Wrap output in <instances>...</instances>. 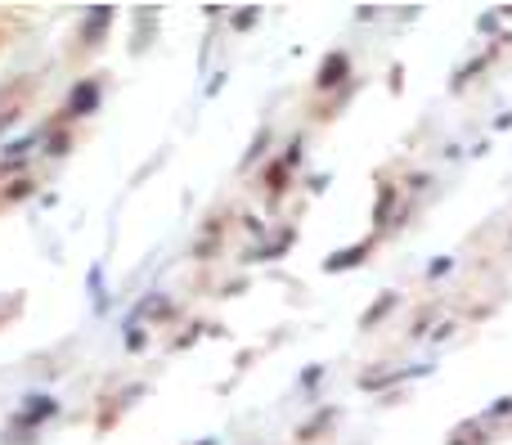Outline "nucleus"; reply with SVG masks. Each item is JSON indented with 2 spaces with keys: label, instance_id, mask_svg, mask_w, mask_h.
<instances>
[{
  "label": "nucleus",
  "instance_id": "obj_1",
  "mask_svg": "<svg viewBox=\"0 0 512 445\" xmlns=\"http://www.w3.org/2000/svg\"><path fill=\"white\" fill-rule=\"evenodd\" d=\"M95 104H99V86L95 81H81V86L72 90V99H68V117H86Z\"/></svg>",
  "mask_w": 512,
  "mask_h": 445
},
{
  "label": "nucleus",
  "instance_id": "obj_2",
  "mask_svg": "<svg viewBox=\"0 0 512 445\" xmlns=\"http://www.w3.org/2000/svg\"><path fill=\"white\" fill-rule=\"evenodd\" d=\"M346 77V54H328V63H324V68H319V86H337V81H342Z\"/></svg>",
  "mask_w": 512,
  "mask_h": 445
},
{
  "label": "nucleus",
  "instance_id": "obj_3",
  "mask_svg": "<svg viewBox=\"0 0 512 445\" xmlns=\"http://www.w3.org/2000/svg\"><path fill=\"white\" fill-rule=\"evenodd\" d=\"M50 414H54V401H45V396H36V405H32V410H27L18 423H23V428H36V423H41V419H50Z\"/></svg>",
  "mask_w": 512,
  "mask_h": 445
},
{
  "label": "nucleus",
  "instance_id": "obj_4",
  "mask_svg": "<svg viewBox=\"0 0 512 445\" xmlns=\"http://www.w3.org/2000/svg\"><path fill=\"white\" fill-rule=\"evenodd\" d=\"M104 23H108V9H95V14H90V23L81 27V36H86V41H95V36L104 32Z\"/></svg>",
  "mask_w": 512,
  "mask_h": 445
},
{
  "label": "nucleus",
  "instance_id": "obj_5",
  "mask_svg": "<svg viewBox=\"0 0 512 445\" xmlns=\"http://www.w3.org/2000/svg\"><path fill=\"white\" fill-rule=\"evenodd\" d=\"M360 252L364 248H351V252H337L333 261H328V270H342V266H355V261H360Z\"/></svg>",
  "mask_w": 512,
  "mask_h": 445
}]
</instances>
